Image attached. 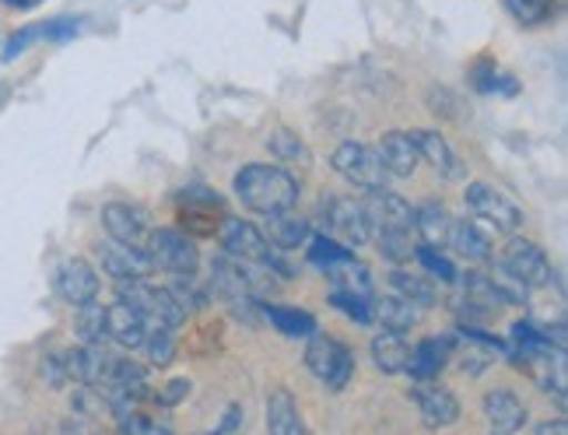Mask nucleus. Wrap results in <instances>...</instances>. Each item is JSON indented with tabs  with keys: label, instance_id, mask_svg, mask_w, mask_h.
I'll return each mask as SVG.
<instances>
[{
	"label": "nucleus",
	"instance_id": "2f4dec72",
	"mask_svg": "<svg viewBox=\"0 0 568 435\" xmlns=\"http://www.w3.org/2000/svg\"><path fill=\"white\" fill-rule=\"evenodd\" d=\"M470 81H474V89H477V92H485V95H491V92H506V95H513V92H516V81L501 74V71H498V63L488 60V57H480V60L474 63Z\"/></svg>",
	"mask_w": 568,
	"mask_h": 435
},
{
	"label": "nucleus",
	"instance_id": "423d86ee",
	"mask_svg": "<svg viewBox=\"0 0 568 435\" xmlns=\"http://www.w3.org/2000/svg\"><path fill=\"white\" fill-rule=\"evenodd\" d=\"M331 165L337 169V176H344L355 190L362 193H379L386 190V169L376 159V148H368L362 141H344L334 148Z\"/></svg>",
	"mask_w": 568,
	"mask_h": 435
},
{
	"label": "nucleus",
	"instance_id": "a18cd8bd",
	"mask_svg": "<svg viewBox=\"0 0 568 435\" xmlns=\"http://www.w3.org/2000/svg\"><path fill=\"white\" fill-rule=\"evenodd\" d=\"M190 394V380H172L162 394H155V401L162 404V407H172V404H180L183 397Z\"/></svg>",
	"mask_w": 568,
	"mask_h": 435
},
{
	"label": "nucleus",
	"instance_id": "4c0bfd02",
	"mask_svg": "<svg viewBox=\"0 0 568 435\" xmlns=\"http://www.w3.org/2000/svg\"><path fill=\"white\" fill-rule=\"evenodd\" d=\"M414 260L432 274V277H439V281H460V271L453 267V260L443 253V250H432V246H418L414 250Z\"/></svg>",
	"mask_w": 568,
	"mask_h": 435
},
{
	"label": "nucleus",
	"instance_id": "bb28decb",
	"mask_svg": "<svg viewBox=\"0 0 568 435\" xmlns=\"http://www.w3.org/2000/svg\"><path fill=\"white\" fill-rule=\"evenodd\" d=\"M389 289H393V295H400V299H407L414 310H432L435 302H439V289L432 285V281L425 277V274H418V271H389Z\"/></svg>",
	"mask_w": 568,
	"mask_h": 435
},
{
	"label": "nucleus",
	"instance_id": "412c9836",
	"mask_svg": "<svg viewBox=\"0 0 568 435\" xmlns=\"http://www.w3.org/2000/svg\"><path fill=\"white\" fill-rule=\"evenodd\" d=\"M105 394H113V397H123V401H144L151 394V386H148V373L138 365V362H130V358H113V368H109V376H105Z\"/></svg>",
	"mask_w": 568,
	"mask_h": 435
},
{
	"label": "nucleus",
	"instance_id": "a878e982",
	"mask_svg": "<svg viewBox=\"0 0 568 435\" xmlns=\"http://www.w3.org/2000/svg\"><path fill=\"white\" fill-rule=\"evenodd\" d=\"M260 232H264L267 243L281 253V250H295V246L305 243V239H310V222H305V218L295 214V211H281V214H271L267 225Z\"/></svg>",
	"mask_w": 568,
	"mask_h": 435
},
{
	"label": "nucleus",
	"instance_id": "c9c22d12",
	"mask_svg": "<svg viewBox=\"0 0 568 435\" xmlns=\"http://www.w3.org/2000/svg\"><path fill=\"white\" fill-rule=\"evenodd\" d=\"M141 347H144V358L151 365H159V368L176 362V337H172L169 331H148Z\"/></svg>",
	"mask_w": 568,
	"mask_h": 435
},
{
	"label": "nucleus",
	"instance_id": "c85d7f7f",
	"mask_svg": "<svg viewBox=\"0 0 568 435\" xmlns=\"http://www.w3.org/2000/svg\"><path fill=\"white\" fill-rule=\"evenodd\" d=\"M368 352H373L376 368H383L386 376H400L404 368H407V362H410V344H407V337L404 334H393V331L376 334Z\"/></svg>",
	"mask_w": 568,
	"mask_h": 435
},
{
	"label": "nucleus",
	"instance_id": "39448f33",
	"mask_svg": "<svg viewBox=\"0 0 568 435\" xmlns=\"http://www.w3.org/2000/svg\"><path fill=\"white\" fill-rule=\"evenodd\" d=\"M305 365L326 390H344L355 376V352L341 337L313 334L310 347H305Z\"/></svg>",
	"mask_w": 568,
	"mask_h": 435
},
{
	"label": "nucleus",
	"instance_id": "72a5a7b5",
	"mask_svg": "<svg viewBox=\"0 0 568 435\" xmlns=\"http://www.w3.org/2000/svg\"><path fill=\"white\" fill-rule=\"evenodd\" d=\"M271 151L281 162L310 165V148H305V141H298V134H292L288 127H277L274 134H271Z\"/></svg>",
	"mask_w": 568,
	"mask_h": 435
},
{
	"label": "nucleus",
	"instance_id": "393cba45",
	"mask_svg": "<svg viewBox=\"0 0 568 435\" xmlns=\"http://www.w3.org/2000/svg\"><path fill=\"white\" fill-rule=\"evenodd\" d=\"M105 334H109V341L126 347V352H134V347H141L148 337V323L130 306L116 302V306H105Z\"/></svg>",
	"mask_w": 568,
	"mask_h": 435
},
{
	"label": "nucleus",
	"instance_id": "58836bf2",
	"mask_svg": "<svg viewBox=\"0 0 568 435\" xmlns=\"http://www.w3.org/2000/svg\"><path fill=\"white\" fill-rule=\"evenodd\" d=\"M488 277H491V285L501 299V306H523V302H527V289H523L506 267H495Z\"/></svg>",
	"mask_w": 568,
	"mask_h": 435
},
{
	"label": "nucleus",
	"instance_id": "7c9ffc66",
	"mask_svg": "<svg viewBox=\"0 0 568 435\" xmlns=\"http://www.w3.org/2000/svg\"><path fill=\"white\" fill-rule=\"evenodd\" d=\"M74 334L81 337V344H105V306L92 302V306H78L74 313Z\"/></svg>",
	"mask_w": 568,
	"mask_h": 435
},
{
	"label": "nucleus",
	"instance_id": "ea45409f",
	"mask_svg": "<svg viewBox=\"0 0 568 435\" xmlns=\"http://www.w3.org/2000/svg\"><path fill=\"white\" fill-rule=\"evenodd\" d=\"M331 302L341 310V313H347L355 323H362V326H368L373 323V302H365V299H355V295H344V292H334L331 295Z\"/></svg>",
	"mask_w": 568,
	"mask_h": 435
},
{
	"label": "nucleus",
	"instance_id": "6e6552de",
	"mask_svg": "<svg viewBox=\"0 0 568 435\" xmlns=\"http://www.w3.org/2000/svg\"><path fill=\"white\" fill-rule=\"evenodd\" d=\"M323 229L320 235H331L334 243L341 246H365L373 232H368V218H365V208L352 198H326L323 201Z\"/></svg>",
	"mask_w": 568,
	"mask_h": 435
},
{
	"label": "nucleus",
	"instance_id": "2eb2a0df",
	"mask_svg": "<svg viewBox=\"0 0 568 435\" xmlns=\"http://www.w3.org/2000/svg\"><path fill=\"white\" fill-rule=\"evenodd\" d=\"M376 159L386 169V176H400V180L414 176L422 165L418 144H414V138L404 134V130H389V134H383V141L376 148Z\"/></svg>",
	"mask_w": 568,
	"mask_h": 435
},
{
	"label": "nucleus",
	"instance_id": "4468645a",
	"mask_svg": "<svg viewBox=\"0 0 568 435\" xmlns=\"http://www.w3.org/2000/svg\"><path fill=\"white\" fill-rule=\"evenodd\" d=\"M95 256H99V267L113 277L116 285H123V281H144L151 274V264H148L144 253L120 246V243H113V239H102V243L95 246Z\"/></svg>",
	"mask_w": 568,
	"mask_h": 435
},
{
	"label": "nucleus",
	"instance_id": "f257e3e1",
	"mask_svg": "<svg viewBox=\"0 0 568 435\" xmlns=\"http://www.w3.org/2000/svg\"><path fill=\"white\" fill-rule=\"evenodd\" d=\"M235 198L243 201V208L271 218L298 204V180L281 165L253 162L235 172Z\"/></svg>",
	"mask_w": 568,
	"mask_h": 435
},
{
	"label": "nucleus",
	"instance_id": "e433bc0d",
	"mask_svg": "<svg viewBox=\"0 0 568 435\" xmlns=\"http://www.w3.org/2000/svg\"><path fill=\"white\" fill-rule=\"evenodd\" d=\"M376 239V246H379V253L386 256V260H393V264H407V260L414 256V239H410V232H379V235H373Z\"/></svg>",
	"mask_w": 568,
	"mask_h": 435
},
{
	"label": "nucleus",
	"instance_id": "6ab92c4d",
	"mask_svg": "<svg viewBox=\"0 0 568 435\" xmlns=\"http://www.w3.org/2000/svg\"><path fill=\"white\" fill-rule=\"evenodd\" d=\"M449 362V341L446 337H425L418 347H410V362L404 373L414 383H435L443 376V368Z\"/></svg>",
	"mask_w": 568,
	"mask_h": 435
},
{
	"label": "nucleus",
	"instance_id": "0eeeda50",
	"mask_svg": "<svg viewBox=\"0 0 568 435\" xmlns=\"http://www.w3.org/2000/svg\"><path fill=\"white\" fill-rule=\"evenodd\" d=\"M464 204L470 208L477 222H485L498 232H516L523 225V208L509 198V193L495 190L491 183H480V180L467 183Z\"/></svg>",
	"mask_w": 568,
	"mask_h": 435
},
{
	"label": "nucleus",
	"instance_id": "f3484780",
	"mask_svg": "<svg viewBox=\"0 0 568 435\" xmlns=\"http://www.w3.org/2000/svg\"><path fill=\"white\" fill-rule=\"evenodd\" d=\"M485 418L491 425V435H516L527 425V407L513 390H491V394H485Z\"/></svg>",
	"mask_w": 568,
	"mask_h": 435
},
{
	"label": "nucleus",
	"instance_id": "7ed1b4c3",
	"mask_svg": "<svg viewBox=\"0 0 568 435\" xmlns=\"http://www.w3.org/2000/svg\"><path fill=\"white\" fill-rule=\"evenodd\" d=\"M120 292V302L123 306L134 310L151 331H169L176 334L180 326L186 323V313L176 299H172L169 289H155L148 285V281H123V285L116 289Z\"/></svg>",
	"mask_w": 568,
	"mask_h": 435
},
{
	"label": "nucleus",
	"instance_id": "1a4fd4ad",
	"mask_svg": "<svg viewBox=\"0 0 568 435\" xmlns=\"http://www.w3.org/2000/svg\"><path fill=\"white\" fill-rule=\"evenodd\" d=\"M501 267H506L523 289H548L555 277L548 253H544L534 239H523V235H513L506 243V260H501Z\"/></svg>",
	"mask_w": 568,
	"mask_h": 435
},
{
	"label": "nucleus",
	"instance_id": "49530a36",
	"mask_svg": "<svg viewBox=\"0 0 568 435\" xmlns=\"http://www.w3.org/2000/svg\"><path fill=\"white\" fill-rule=\"evenodd\" d=\"M534 435H568V425H565V418H555V422L537 425V432H534Z\"/></svg>",
	"mask_w": 568,
	"mask_h": 435
},
{
	"label": "nucleus",
	"instance_id": "f03ea898",
	"mask_svg": "<svg viewBox=\"0 0 568 435\" xmlns=\"http://www.w3.org/2000/svg\"><path fill=\"white\" fill-rule=\"evenodd\" d=\"M217 243H222V250L232 260H243V264H260V267H267L271 274H281V277L295 274L277 256V250L267 243V235L260 232V225L243 222V218H222V222H217Z\"/></svg>",
	"mask_w": 568,
	"mask_h": 435
},
{
	"label": "nucleus",
	"instance_id": "b1692460",
	"mask_svg": "<svg viewBox=\"0 0 568 435\" xmlns=\"http://www.w3.org/2000/svg\"><path fill=\"white\" fill-rule=\"evenodd\" d=\"M414 232L422 235V243L432 250H446L449 246V232H453V214L446 204L428 201L422 208H414Z\"/></svg>",
	"mask_w": 568,
	"mask_h": 435
},
{
	"label": "nucleus",
	"instance_id": "37998d69",
	"mask_svg": "<svg viewBox=\"0 0 568 435\" xmlns=\"http://www.w3.org/2000/svg\"><path fill=\"white\" fill-rule=\"evenodd\" d=\"M120 428H123V435H172L169 428H162L151 418H144L141 411H130L126 418H120Z\"/></svg>",
	"mask_w": 568,
	"mask_h": 435
},
{
	"label": "nucleus",
	"instance_id": "9b49d317",
	"mask_svg": "<svg viewBox=\"0 0 568 435\" xmlns=\"http://www.w3.org/2000/svg\"><path fill=\"white\" fill-rule=\"evenodd\" d=\"M102 225L109 232V239L120 246H130L144 253L148 250V239H151V222L148 214L134 204H105L102 208Z\"/></svg>",
	"mask_w": 568,
	"mask_h": 435
},
{
	"label": "nucleus",
	"instance_id": "f8f14e48",
	"mask_svg": "<svg viewBox=\"0 0 568 435\" xmlns=\"http://www.w3.org/2000/svg\"><path fill=\"white\" fill-rule=\"evenodd\" d=\"M410 401L418 404V415L428 428H449L460 422V397L443 383H414Z\"/></svg>",
	"mask_w": 568,
	"mask_h": 435
},
{
	"label": "nucleus",
	"instance_id": "a19ab883",
	"mask_svg": "<svg viewBox=\"0 0 568 435\" xmlns=\"http://www.w3.org/2000/svg\"><path fill=\"white\" fill-rule=\"evenodd\" d=\"M42 383L53 386V390H60V386H68V383H71V376H68V362H63V352H53V355L42 358Z\"/></svg>",
	"mask_w": 568,
	"mask_h": 435
},
{
	"label": "nucleus",
	"instance_id": "20e7f679",
	"mask_svg": "<svg viewBox=\"0 0 568 435\" xmlns=\"http://www.w3.org/2000/svg\"><path fill=\"white\" fill-rule=\"evenodd\" d=\"M144 256L151 271H165L172 277H193L201 267V250L183 229H151Z\"/></svg>",
	"mask_w": 568,
	"mask_h": 435
},
{
	"label": "nucleus",
	"instance_id": "473e14b6",
	"mask_svg": "<svg viewBox=\"0 0 568 435\" xmlns=\"http://www.w3.org/2000/svg\"><path fill=\"white\" fill-rule=\"evenodd\" d=\"M519 26H544L555 14V0H501Z\"/></svg>",
	"mask_w": 568,
	"mask_h": 435
},
{
	"label": "nucleus",
	"instance_id": "a211bd4d",
	"mask_svg": "<svg viewBox=\"0 0 568 435\" xmlns=\"http://www.w3.org/2000/svg\"><path fill=\"white\" fill-rule=\"evenodd\" d=\"M523 362H527V368L534 373L537 386L548 390V394H555L558 404H561L565 401V376H568V368H565V347L548 344V347H540V352L527 355Z\"/></svg>",
	"mask_w": 568,
	"mask_h": 435
},
{
	"label": "nucleus",
	"instance_id": "4be33fe9",
	"mask_svg": "<svg viewBox=\"0 0 568 435\" xmlns=\"http://www.w3.org/2000/svg\"><path fill=\"white\" fill-rule=\"evenodd\" d=\"M491 225L477 222V218H470V222H453V232H449V246L474 260V264H485V260H491Z\"/></svg>",
	"mask_w": 568,
	"mask_h": 435
},
{
	"label": "nucleus",
	"instance_id": "9d476101",
	"mask_svg": "<svg viewBox=\"0 0 568 435\" xmlns=\"http://www.w3.org/2000/svg\"><path fill=\"white\" fill-rule=\"evenodd\" d=\"M53 289L63 302H71V306H92V302H99V274L95 267L89 264V260L81 256H68L57 264V274H53Z\"/></svg>",
	"mask_w": 568,
	"mask_h": 435
},
{
	"label": "nucleus",
	"instance_id": "79ce46f5",
	"mask_svg": "<svg viewBox=\"0 0 568 435\" xmlns=\"http://www.w3.org/2000/svg\"><path fill=\"white\" fill-rule=\"evenodd\" d=\"M78 32H81V18H53V21H42V39L68 42Z\"/></svg>",
	"mask_w": 568,
	"mask_h": 435
},
{
	"label": "nucleus",
	"instance_id": "ddd939ff",
	"mask_svg": "<svg viewBox=\"0 0 568 435\" xmlns=\"http://www.w3.org/2000/svg\"><path fill=\"white\" fill-rule=\"evenodd\" d=\"M365 218H368V232L379 235V232H414V208L397 198V193L379 190V193H368V201L362 204Z\"/></svg>",
	"mask_w": 568,
	"mask_h": 435
},
{
	"label": "nucleus",
	"instance_id": "5701e85b",
	"mask_svg": "<svg viewBox=\"0 0 568 435\" xmlns=\"http://www.w3.org/2000/svg\"><path fill=\"white\" fill-rule=\"evenodd\" d=\"M323 274L334 285V292L355 295V299H365V302H373V295H376L373 274H368V267L362 264V260H355V256H347V260H341V264L326 267Z\"/></svg>",
	"mask_w": 568,
	"mask_h": 435
},
{
	"label": "nucleus",
	"instance_id": "c03bdc74",
	"mask_svg": "<svg viewBox=\"0 0 568 435\" xmlns=\"http://www.w3.org/2000/svg\"><path fill=\"white\" fill-rule=\"evenodd\" d=\"M36 39H42V26H26V29H18L11 39H8V47H4V60H14L21 57Z\"/></svg>",
	"mask_w": 568,
	"mask_h": 435
},
{
	"label": "nucleus",
	"instance_id": "de8ad7c7",
	"mask_svg": "<svg viewBox=\"0 0 568 435\" xmlns=\"http://www.w3.org/2000/svg\"><path fill=\"white\" fill-rule=\"evenodd\" d=\"M8 8H18V11H32V8H39L42 0H4Z\"/></svg>",
	"mask_w": 568,
	"mask_h": 435
},
{
	"label": "nucleus",
	"instance_id": "dca6fc26",
	"mask_svg": "<svg viewBox=\"0 0 568 435\" xmlns=\"http://www.w3.org/2000/svg\"><path fill=\"white\" fill-rule=\"evenodd\" d=\"M414 144H418L422 162H428L432 169H439V176L446 180H464V162L453 151V144L439 134V130H414Z\"/></svg>",
	"mask_w": 568,
	"mask_h": 435
},
{
	"label": "nucleus",
	"instance_id": "c756f323",
	"mask_svg": "<svg viewBox=\"0 0 568 435\" xmlns=\"http://www.w3.org/2000/svg\"><path fill=\"white\" fill-rule=\"evenodd\" d=\"M267 320H271V326H277L281 334H288V337H313L316 331H320V323H316V316L313 313H305V310H292V306H267L260 310Z\"/></svg>",
	"mask_w": 568,
	"mask_h": 435
},
{
	"label": "nucleus",
	"instance_id": "f704fd0d",
	"mask_svg": "<svg viewBox=\"0 0 568 435\" xmlns=\"http://www.w3.org/2000/svg\"><path fill=\"white\" fill-rule=\"evenodd\" d=\"M347 256H355V253L341 243H334L331 235H310V264H316L320 271L341 264V260H347Z\"/></svg>",
	"mask_w": 568,
	"mask_h": 435
},
{
	"label": "nucleus",
	"instance_id": "cd10ccee",
	"mask_svg": "<svg viewBox=\"0 0 568 435\" xmlns=\"http://www.w3.org/2000/svg\"><path fill=\"white\" fill-rule=\"evenodd\" d=\"M373 323L393 334H407L410 326H418V310L400 295H373Z\"/></svg>",
	"mask_w": 568,
	"mask_h": 435
},
{
	"label": "nucleus",
	"instance_id": "aec40b11",
	"mask_svg": "<svg viewBox=\"0 0 568 435\" xmlns=\"http://www.w3.org/2000/svg\"><path fill=\"white\" fill-rule=\"evenodd\" d=\"M267 435H310V425H305L298 401L292 397V390H271L267 397Z\"/></svg>",
	"mask_w": 568,
	"mask_h": 435
}]
</instances>
